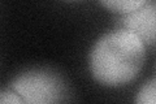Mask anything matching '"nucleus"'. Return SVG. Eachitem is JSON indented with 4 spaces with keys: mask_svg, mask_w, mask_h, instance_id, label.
I'll list each match as a JSON object with an SVG mask.
<instances>
[{
    "mask_svg": "<svg viewBox=\"0 0 156 104\" xmlns=\"http://www.w3.org/2000/svg\"><path fill=\"white\" fill-rule=\"evenodd\" d=\"M99 2L101 5L109 9L111 12L125 14L138 9L144 3H147L148 0H99Z\"/></svg>",
    "mask_w": 156,
    "mask_h": 104,
    "instance_id": "20e7f679",
    "label": "nucleus"
},
{
    "mask_svg": "<svg viewBox=\"0 0 156 104\" xmlns=\"http://www.w3.org/2000/svg\"><path fill=\"white\" fill-rule=\"evenodd\" d=\"M117 27L138 37L144 46L156 43V0H148L133 12L120 14Z\"/></svg>",
    "mask_w": 156,
    "mask_h": 104,
    "instance_id": "7ed1b4c3",
    "label": "nucleus"
},
{
    "mask_svg": "<svg viewBox=\"0 0 156 104\" xmlns=\"http://www.w3.org/2000/svg\"><path fill=\"white\" fill-rule=\"evenodd\" d=\"M13 88L25 103H61L69 96V87L61 74L48 68H33L13 78Z\"/></svg>",
    "mask_w": 156,
    "mask_h": 104,
    "instance_id": "f03ea898",
    "label": "nucleus"
},
{
    "mask_svg": "<svg viewBox=\"0 0 156 104\" xmlns=\"http://www.w3.org/2000/svg\"><path fill=\"white\" fill-rule=\"evenodd\" d=\"M144 61V44L136 35L124 29L101 35L89 55L91 76L107 87L128 85L140 73Z\"/></svg>",
    "mask_w": 156,
    "mask_h": 104,
    "instance_id": "f257e3e1",
    "label": "nucleus"
},
{
    "mask_svg": "<svg viewBox=\"0 0 156 104\" xmlns=\"http://www.w3.org/2000/svg\"><path fill=\"white\" fill-rule=\"evenodd\" d=\"M0 103H3V104H8V103L22 104L25 102H23V99L20 96L13 88L8 87V88H4V90L0 91Z\"/></svg>",
    "mask_w": 156,
    "mask_h": 104,
    "instance_id": "423d86ee",
    "label": "nucleus"
},
{
    "mask_svg": "<svg viewBox=\"0 0 156 104\" xmlns=\"http://www.w3.org/2000/svg\"><path fill=\"white\" fill-rule=\"evenodd\" d=\"M135 102L139 104H156V78L150 80L140 87Z\"/></svg>",
    "mask_w": 156,
    "mask_h": 104,
    "instance_id": "39448f33",
    "label": "nucleus"
}]
</instances>
